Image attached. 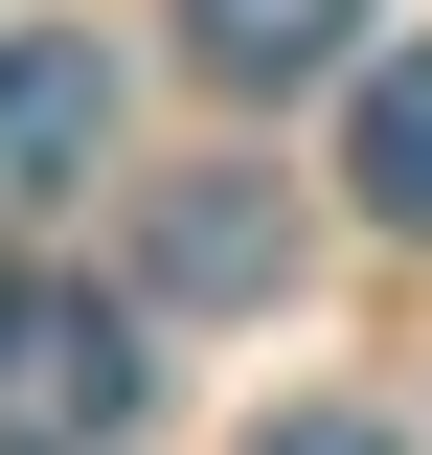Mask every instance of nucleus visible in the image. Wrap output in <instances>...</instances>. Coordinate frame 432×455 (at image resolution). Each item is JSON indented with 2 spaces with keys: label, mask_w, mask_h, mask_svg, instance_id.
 Listing matches in <instances>:
<instances>
[{
  "label": "nucleus",
  "mask_w": 432,
  "mask_h": 455,
  "mask_svg": "<svg viewBox=\"0 0 432 455\" xmlns=\"http://www.w3.org/2000/svg\"><path fill=\"white\" fill-rule=\"evenodd\" d=\"M182 46H205L228 92H296V68H341V46H364V0H182Z\"/></svg>",
  "instance_id": "4"
},
{
  "label": "nucleus",
  "mask_w": 432,
  "mask_h": 455,
  "mask_svg": "<svg viewBox=\"0 0 432 455\" xmlns=\"http://www.w3.org/2000/svg\"><path fill=\"white\" fill-rule=\"evenodd\" d=\"M341 182H364L387 228H432V46H387V68H364V114H341Z\"/></svg>",
  "instance_id": "5"
},
{
  "label": "nucleus",
  "mask_w": 432,
  "mask_h": 455,
  "mask_svg": "<svg viewBox=\"0 0 432 455\" xmlns=\"http://www.w3.org/2000/svg\"><path fill=\"white\" fill-rule=\"evenodd\" d=\"M251 455H387V433H364V410H273Z\"/></svg>",
  "instance_id": "6"
},
{
  "label": "nucleus",
  "mask_w": 432,
  "mask_h": 455,
  "mask_svg": "<svg viewBox=\"0 0 432 455\" xmlns=\"http://www.w3.org/2000/svg\"><path fill=\"white\" fill-rule=\"evenodd\" d=\"M114 137V46H68V23H23L0 46V182H68Z\"/></svg>",
  "instance_id": "2"
},
{
  "label": "nucleus",
  "mask_w": 432,
  "mask_h": 455,
  "mask_svg": "<svg viewBox=\"0 0 432 455\" xmlns=\"http://www.w3.org/2000/svg\"><path fill=\"white\" fill-rule=\"evenodd\" d=\"M273 274H296V205H273L251 160H228V182H160V296H273Z\"/></svg>",
  "instance_id": "3"
},
{
  "label": "nucleus",
  "mask_w": 432,
  "mask_h": 455,
  "mask_svg": "<svg viewBox=\"0 0 432 455\" xmlns=\"http://www.w3.org/2000/svg\"><path fill=\"white\" fill-rule=\"evenodd\" d=\"M0 433H23V455H92V433H137V319H114V296L0 274Z\"/></svg>",
  "instance_id": "1"
}]
</instances>
